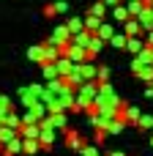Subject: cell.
<instances>
[{
  "instance_id": "7402d4cb",
  "label": "cell",
  "mask_w": 153,
  "mask_h": 156,
  "mask_svg": "<svg viewBox=\"0 0 153 156\" xmlns=\"http://www.w3.org/2000/svg\"><path fill=\"white\" fill-rule=\"evenodd\" d=\"M148 96L153 99V80H151V85H148Z\"/></svg>"
},
{
  "instance_id": "603a6c76",
  "label": "cell",
  "mask_w": 153,
  "mask_h": 156,
  "mask_svg": "<svg viewBox=\"0 0 153 156\" xmlns=\"http://www.w3.org/2000/svg\"><path fill=\"white\" fill-rule=\"evenodd\" d=\"M110 156H123V154H110Z\"/></svg>"
},
{
  "instance_id": "6da1fadb",
  "label": "cell",
  "mask_w": 153,
  "mask_h": 156,
  "mask_svg": "<svg viewBox=\"0 0 153 156\" xmlns=\"http://www.w3.org/2000/svg\"><path fill=\"white\" fill-rule=\"evenodd\" d=\"M68 41H71V33H68V27H66V25H60V27H55V33H52V38H49L47 44H52V47L63 49Z\"/></svg>"
},
{
  "instance_id": "5b68a950",
  "label": "cell",
  "mask_w": 153,
  "mask_h": 156,
  "mask_svg": "<svg viewBox=\"0 0 153 156\" xmlns=\"http://www.w3.org/2000/svg\"><path fill=\"white\" fill-rule=\"evenodd\" d=\"M44 123H47V126H52L55 132H57V129H66V112H52Z\"/></svg>"
},
{
  "instance_id": "52a82bcc",
  "label": "cell",
  "mask_w": 153,
  "mask_h": 156,
  "mask_svg": "<svg viewBox=\"0 0 153 156\" xmlns=\"http://www.w3.org/2000/svg\"><path fill=\"white\" fill-rule=\"evenodd\" d=\"M123 27H126V36H140V33H142V25H140L134 16H129V19L123 22Z\"/></svg>"
},
{
  "instance_id": "cb8c5ba5",
  "label": "cell",
  "mask_w": 153,
  "mask_h": 156,
  "mask_svg": "<svg viewBox=\"0 0 153 156\" xmlns=\"http://www.w3.org/2000/svg\"><path fill=\"white\" fill-rule=\"evenodd\" d=\"M151 145H153V137H151Z\"/></svg>"
},
{
  "instance_id": "e0dca14e",
  "label": "cell",
  "mask_w": 153,
  "mask_h": 156,
  "mask_svg": "<svg viewBox=\"0 0 153 156\" xmlns=\"http://www.w3.org/2000/svg\"><path fill=\"white\" fill-rule=\"evenodd\" d=\"M126 38H129L126 33H115L110 41H112V47H126Z\"/></svg>"
},
{
  "instance_id": "2e32d148",
  "label": "cell",
  "mask_w": 153,
  "mask_h": 156,
  "mask_svg": "<svg viewBox=\"0 0 153 156\" xmlns=\"http://www.w3.org/2000/svg\"><path fill=\"white\" fill-rule=\"evenodd\" d=\"M104 14H107V8H104V3H96V5L90 8V16H96V19H104Z\"/></svg>"
},
{
  "instance_id": "9a60e30c",
  "label": "cell",
  "mask_w": 153,
  "mask_h": 156,
  "mask_svg": "<svg viewBox=\"0 0 153 156\" xmlns=\"http://www.w3.org/2000/svg\"><path fill=\"white\" fill-rule=\"evenodd\" d=\"M112 16H115L118 22H126V19H129V11H126V5H115V8H112Z\"/></svg>"
},
{
  "instance_id": "7c38bea8",
  "label": "cell",
  "mask_w": 153,
  "mask_h": 156,
  "mask_svg": "<svg viewBox=\"0 0 153 156\" xmlns=\"http://www.w3.org/2000/svg\"><path fill=\"white\" fill-rule=\"evenodd\" d=\"M38 148H41V143H38V140H22V154L33 156Z\"/></svg>"
},
{
  "instance_id": "7a4b0ae2",
  "label": "cell",
  "mask_w": 153,
  "mask_h": 156,
  "mask_svg": "<svg viewBox=\"0 0 153 156\" xmlns=\"http://www.w3.org/2000/svg\"><path fill=\"white\" fill-rule=\"evenodd\" d=\"M55 137H57V132H55L52 126H47V123L41 121V134H38V143H41V145L47 148V145H52V143H55Z\"/></svg>"
},
{
  "instance_id": "ba28073f",
  "label": "cell",
  "mask_w": 153,
  "mask_h": 156,
  "mask_svg": "<svg viewBox=\"0 0 153 156\" xmlns=\"http://www.w3.org/2000/svg\"><path fill=\"white\" fill-rule=\"evenodd\" d=\"M96 36H99L101 41H110V38L115 36V27H112V25H107V22H101V25L96 27Z\"/></svg>"
},
{
  "instance_id": "5bb4252c",
  "label": "cell",
  "mask_w": 153,
  "mask_h": 156,
  "mask_svg": "<svg viewBox=\"0 0 153 156\" xmlns=\"http://www.w3.org/2000/svg\"><path fill=\"white\" fill-rule=\"evenodd\" d=\"M8 115H11V104H8V99H5V96H0V123H3Z\"/></svg>"
},
{
  "instance_id": "44dd1931",
  "label": "cell",
  "mask_w": 153,
  "mask_h": 156,
  "mask_svg": "<svg viewBox=\"0 0 153 156\" xmlns=\"http://www.w3.org/2000/svg\"><path fill=\"white\" fill-rule=\"evenodd\" d=\"M148 33V47H153V30H145Z\"/></svg>"
},
{
  "instance_id": "8fae6325",
  "label": "cell",
  "mask_w": 153,
  "mask_h": 156,
  "mask_svg": "<svg viewBox=\"0 0 153 156\" xmlns=\"http://www.w3.org/2000/svg\"><path fill=\"white\" fill-rule=\"evenodd\" d=\"M101 38L99 36H90V41H88V58H93V55H99V49H101Z\"/></svg>"
},
{
  "instance_id": "9c48e42d",
  "label": "cell",
  "mask_w": 153,
  "mask_h": 156,
  "mask_svg": "<svg viewBox=\"0 0 153 156\" xmlns=\"http://www.w3.org/2000/svg\"><path fill=\"white\" fill-rule=\"evenodd\" d=\"M142 8H145V0H126V11H129V16H137Z\"/></svg>"
},
{
  "instance_id": "4fadbf2b",
  "label": "cell",
  "mask_w": 153,
  "mask_h": 156,
  "mask_svg": "<svg viewBox=\"0 0 153 156\" xmlns=\"http://www.w3.org/2000/svg\"><path fill=\"white\" fill-rule=\"evenodd\" d=\"M27 58H33V60H44V44H36V47H30L27 49Z\"/></svg>"
},
{
  "instance_id": "d6986e66",
  "label": "cell",
  "mask_w": 153,
  "mask_h": 156,
  "mask_svg": "<svg viewBox=\"0 0 153 156\" xmlns=\"http://www.w3.org/2000/svg\"><path fill=\"white\" fill-rule=\"evenodd\" d=\"M137 126H140V129H153V118H151V115H140Z\"/></svg>"
},
{
  "instance_id": "3957f363",
  "label": "cell",
  "mask_w": 153,
  "mask_h": 156,
  "mask_svg": "<svg viewBox=\"0 0 153 156\" xmlns=\"http://www.w3.org/2000/svg\"><path fill=\"white\" fill-rule=\"evenodd\" d=\"M0 148H3V154H5V156H16V154H22V137L16 134L14 140H8V143H5V145H0Z\"/></svg>"
},
{
  "instance_id": "ffe728a7",
  "label": "cell",
  "mask_w": 153,
  "mask_h": 156,
  "mask_svg": "<svg viewBox=\"0 0 153 156\" xmlns=\"http://www.w3.org/2000/svg\"><path fill=\"white\" fill-rule=\"evenodd\" d=\"M82 156H101V154H99L96 145H88V148H82Z\"/></svg>"
},
{
  "instance_id": "30bf717a",
  "label": "cell",
  "mask_w": 153,
  "mask_h": 156,
  "mask_svg": "<svg viewBox=\"0 0 153 156\" xmlns=\"http://www.w3.org/2000/svg\"><path fill=\"white\" fill-rule=\"evenodd\" d=\"M66 27H68V33H71V36H74V33H82V30H85V19L74 16V19H68V25H66Z\"/></svg>"
},
{
  "instance_id": "8992f818",
  "label": "cell",
  "mask_w": 153,
  "mask_h": 156,
  "mask_svg": "<svg viewBox=\"0 0 153 156\" xmlns=\"http://www.w3.org/2000/svg\"><path fill=\"white\" fill-rule=\"evenodd\" d=\"M142 47H145V41H142L140 36H129V38H126V49H129L131 55H137V52H142Z\"/></svg>"
},
{
  "instance_id": "ac0fdd59",
  "label": "cell",
  "mask_w": 153,
  "mask_h": 156,
  "mask_svg": "<svg viewBox=\"0 0 153 156\" xmlns=\"http://www.w3.org/2000/svg\"><path fill=\"white\" fill-rule=\"evenodd\" d=\"M44 77H47V82H49V80H57V71H55L52 63H44Z\"/></svg>"
},
{
  "instance_id": "277c9868",
  "label": "cell",
  "mask_w": 153,
  "mask_h": 156,
  "mask_svg": "<svg viewBox=\"0 0 153 156\" xmlns=\"http://www.w3.org/2000/svg\"><path fill=\"white\" fill-rule=\"evenodd\" d=\"M120 110H123V112H120L118 118H120L123 123H137V121H140V115H142L137 107H120Z\"/></svg>"
}]
</instances>
